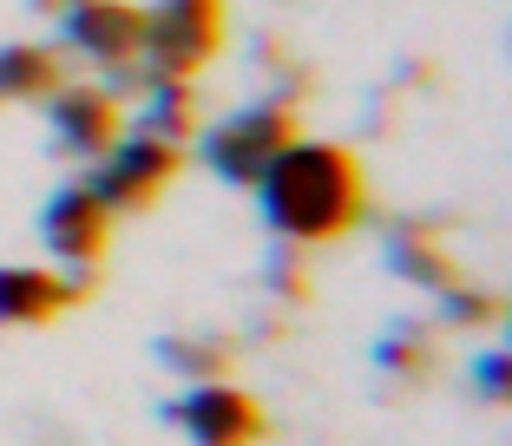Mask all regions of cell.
<instances>
[{"label":"cell","mask_w":512,"mask_h":446,"mask_svg":"<svg viewBox=\"0 0 512 446\" xmlns=\"http://www.w3.org/2000/svg\"><path fill=\"white\" fill-rule=\"evenodd\" d=\"M263 217L276 237L289 243H335L362 223V158L342 145H296L289 138L270 164H263Z\"/></svg>","instance_id":"obj_1"},{"label":"cell","mask_w":512,"mask_h":446,"mask_svg":"<svg viewBox=\"0 0 512 446\" xmlns=\"http://www.w3.org/2000/svg\"><path fill=\"white\" fill-rule=\"evenodd\" d=\"M158 355L178 361V368H191V374H204V381H217V374H224V348H184V342H165Z\"/></svg>","instance_id":"obj_13"},{"label":"cell","mask_w":512,"mask_h":446,"mask_svg":"<svg viewBox=\"0 0 512 446\" xmlns=\"http://www.w3.org/2000/svg\"><path fill=\"white\" fill-rule=\"evenodd\" d=\"M66 40L79 53H92V60L125 66L145 53V7H132V0H86V7L66 14Z\"/></svg>","instance_id":"obj_6"},{"label":"cell","mask_w":512,"mask_h":446,"mask_svg":"<svg viewBox=\"0 0 512 446\" xmlns=\"http://www.w3.org/2000/svg\"><path fill=\"white\" fill-rule=\"evenodd\" d=\"M53 112V138L60 151L73 158H92V151H106L119 138V92H99V86H60L46 99Z\"/></svg>","instance_id":"obj_7"},{"label":"cell","mask_w":512,"mask_h":446,"mask_svg":"<svg viewBox=\"0 0 512 446\" xmlns=\"http://www.w3.org/2000/svg\"><path fill=\"white\" fill-rule=\"evenodd\" d=\"M473 381H480L486 401H506V355H480L473 361Z\"/></svg>","instance_id":"obj_15"},{"label":"cell","mask_w":512,"mask_h":446,"mask_svg":"<svg viewBox=\"0 0 512 446\" xmlns=\"http://www.w3.org/2000/svg\"><path fill=\"white\" fill-rule=\"evenodd\" d=\"M224 46V0H158L145 14V53L158 79H184L217 60Z\"/></svg>","instance_id":"obj_2"},{"label":"cell","mask_w":512,"mask_h":446,"mask_svg":"<svg viewBox=\"0 0 512 446\" xmlns=\"http://www.w3.org/2000/svg\"><path fill=\"white\" fill-rule=\"evenodd\" d=\"M375 361H381V368H401V374H421L427 368V355L407 342V335H388V342L375 348Z\"/></svg>","instance_id":"obj_14"},{"label":"cell","mask_w":512,"mask_h":446,"mask_svg":"<svg viewBox=\"0 0 512 446\" xmlns=\"http://www.w3.org/2000/svg\"><path fill=\"white\" fill-rule=\"evenodd\" d=\"M40 14H73V7H86V0H33Z\"/></svg>","instance_id":"obj_17"},{"label":"cell","mask_w":512,"mask_h":446,"mask_svg":"<svg viewBox=\"0 0 512 446\" xmlns=\"http://www.w3.org/2000/svg\"><path fill=\"white\" fill-rule=\"evenodd\" d=\"M40 230L66 263H99V256H106V237H112V210L92 197V184H79V191H60L40 210Z\"/></svg>","instance_id":"obj_8"},{"label":"cell","mask_w":512,"mask_h":446,"mask_svg":"<svg viewBox=\"0 0 512 446\" xmlns=\"http://www.w3.org/2000/svg\"><path fill=\"white\" fill-rule=\"evenodd\" d=\"M447 315H453V322H493L499 302L493 296H447Z\"/></svg>","instance_id":"obj_16"},{"label":"cell","mask_w":512,"mask_h":446,"mask_svg":"<svg viewBox=\"0 0 512 446\" xmlns=\"http://www.w3.org/2000/svg\"><path fill=\"white\" fill-rule=\"evenodd\" d=\"M145 132H158V138H191V92L178 86V79H158L151 86V105H145Z\"/></svg>","instance_id":"obj_11"},{"label":"cell","mask_w":512,"mask_h":446,"mask_svg":"<svg viewBox=\"0 0 512 446\" xmlns=\"http://www.w3.org/2000/svg\"><path fill=\"white\" fill-rule=\"evenodd\" d=\"M60 92V60L46 46H0V99H53Z\"/></svg>","instance_id":"obj_10"},{"label":"cell","mask_w":512,"mask_h":446,"mask_svg":"<svg viewBox=\"0 0 512 446\" xmlns=\"http://www.w3.org/2000/svg\"><path fill=\"white\" fill-rule=\"evenodd\" d=\"M165 420H178V427L191 433V440H204V446L263 440V407H256L250 394H237V387H217V381H204V387H191L184 401H171Z\"/></svg>","instance_id":"obj_5"},{"label":"cell","mask_w":512,"mask_h":446,"mask_svg":"<svg viewBox=\"0 0 512 446\" xmlns=\"http://www.w3.org/2000/svg\"><path fill=\"white\" fill-rule=\"evenodd\" d=\"M388 269H394V276H407V283H421V289H453V263H447V256H434V250H427V243H394V250H388Z\"/></svg>","instance_id":"obj_12"},{"label":"cell","mask_w":512,"mask_h":446,"mask_svg":"<svg viewBox=\"0 0 512 446\" xmlns=\"http://www.w3.org/2000/svg\"><path fill=\"white\" fill-rule=\"evenodd\" d=\"M178 164H184V151L171 145V138H158V132L112 138V158H106V171L92 178V197H99L106 210H112V204L138 210V204H151V197L178 178Z\"/></svg>","instance_id":"obj_4"},{"label":"cell","mask_w":512,"mask_h":446,"mask_svg":"<svg viewBox=\"0 0 512 446\" xmlns=\"http://www.w3.org/2000/svg\"><path fill=\"white\" fill-rule=\"evenodd\" d=\"M289 138H296V112H289V105H250V112H237V119L217 125L211 145H204V158H211L217 178L256 184V178H263V164H270Z\"/></svg>","instance_id":"obj_3"},{"label":"cell","mask_w":512,"mask_h":446,"mask_svg":"<svg viewBox=\"0 0 512 446\" xmlns=\"http://www.w3.org/2000/svg\"><path fill=\"white\" fill-rule=\"evenodd\" d=\"M73 302H79V289L60 283L53 269H27V263L0 269V322H53Z\"/></svg>","instance_id":"obj_9"}]
</instances>
